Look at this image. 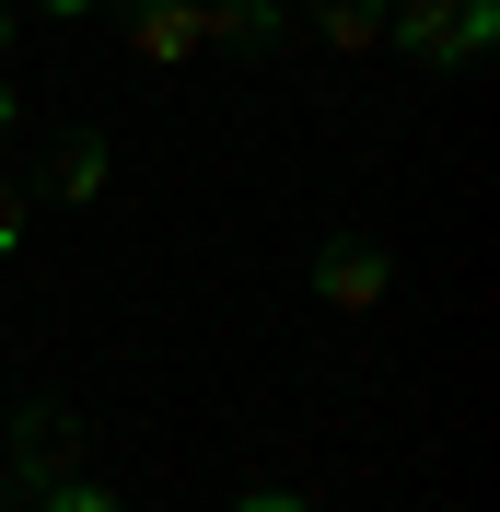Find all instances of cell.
Instances as JSON below:
<instances>
[{
    "mask_svg": "<svg viewBox=\"0 0 500 512\" xmlns=\"http://www.w3.org/2000/svg\"><path fill=\"white\" fill-rule=\"evenodd\" d=\"M35 12H82V0H35Z\"/></svg>",
    "mask_w": 500,
    "mask_h": 512,
    "instance_id": "12",
    "label": "cell"
},
{
    "mask_svg": "<svg viewBox=\"0 0 500 512\" xmlns=\"http://www.w3.org/2000/svg\"><path fill=\"white\" fill-rule=\"evenodd\" d=\"M0 245H24V198L12 187H0Z\"/></svg>",
    "mask_w": 500,
    "mask_h": 512,
    "instance_id": "10",
    "label": "cell"
},
{
    "mask_svg": "<svg viewBox=\"0 0 500 512\" xmlns=\"http://www.w3.org/2000/svg\"><path fill=\"white\" fill-rule=\"evenodd\" d=\"M128 12H140V0H128Z\"/></svg>",
    "mask_w": 500,
    "mask_h": 512,
    "instance_id": "14",
    "label": "cell"
},
{
    "mask_svg": "<svg viewBox=\"0 0 500 512\" xmlns=\"http://www.w3.org/2000/svg\"><path fill=\"white\" fill-rule=\"evenodd\" d=\"M384 280H396V268H384V245H361V233L314 245V291H326L338 315H373V303H384Z\"/></svg>",
    "mask_w": 500,
    "mask_h": 512,
    "instance_id": "2",
    "label": "cell"
},
{
    "mask_svg": "<svg viewBox=\"0 0 500 512\" xmlns=\"http://www.w3.org/2000/svg\"><path fill=\"white\" fill-rule=\"evenodd\" d=\"M0 47H12V0H0Z\"/></svg>",
    "mask_w": 500,
    "mask_h": 512,
    "instance_id": "11",
    "label": "cell"
},
{
    "mask_svg": "<svg viewBox=\"0 0 500 512\" xmlns=\"http://www.w3.org/2000/svg\"><path fill=\"white\" fill-rule=\"evenodd\" d=\"M198 24H210V47H268L280 35V0H210Z\"/></svg>",
    "mask_w": 500,
    "mask_h": 512,
    "instance_id": "5",
    "label": "cell"
},
{
    "mask_svg": "<svg viewBox=\"0 0 500 512\" xmlns=\"http://www.w3.org/2000/svg\"><path fill=\"white\" fill-rule=\"evenodd\" d=\"M314 24H326V47H338V59H361V47H384V0H326Z\"/></svg>",
    "mask_w": 500,
    "mask_h": 512,
    "instance_id": "7",
    "label": "cell"
},
{
    "mask_svg": "<svg viewBox=\"0 0 500 512\" xmlns=\"http://www.w3.org/2000/svg\"><path fill=\"white\" fill-rule=\"evenodd\" d=\"M384 47L419 70H477L500 47V0H384Z\"/></svg>",
    "mask_w": 500,
    "mask_h": 512,
    "instance_id": "1",
    "label": "cell"
},
{
    "mask_svg": "<svg viewBox=\"0 0 500 512\" xmlns=\"http://www.w3.org/2000/svg\"><path fill=\"white\" fill-rule=\"evenodd\" d=\"M233 512H314V501H303V489H245Z\"/></svg>",
    "mask_w": 500,
    "mask_h": 512,
    "instance_id": "9",
    "label": "cell"
},
{
    "mask_svg": "<svg viewBox=\"0 0 500 512\" xmlns=\"http://www.w3.org/2000/svg\"><path fill=\"white\" fill-rule=\"evenodd\" d=\"M0 128H12V94H0Z\"/></svg>",
    "mask_w": 500,
    "mask_h": 512,
    "instance_id": "13",
    "label": "cell"
},
{
    "mask_svg": "<svg viewBox=\"0 0 500 512\" xmlns=\"http://www.w3.org/2000/svg\"><path fill=\"white\" fill-rule=\"evenodd\" d=\"M35 512H117V501H105V489H82V478H47V489H35Z\"/></svg>",
    "mask_w": 500,
    "mask_h": 512,
    "instance_id": "8",
    "label": "cell"
},
{
    "mask_svg": "<svg viewBox=\"0 0 500 512\" xmlns=\"http://www.w3.org/2000/svg\"><path fill=\"white\" fill-rule=\"evenodd\" d=\"M47 187H59V198H94L105 187V140H94V128H70L59 152H47Z\"/></svg>",
    "mask_w": 500,
    "mask_h": 512,
    "instance_id": "6",
    "label": "cell"
},
{
    "mask_svg": "<svg viewBox=\"0 0 500 512\" xmlns=\"http://www.w3.org/2000/svg\"><path fill=\"white\" fill-rule=\"evenodd\" d=\"M128 47H140L152 70H175V59L210 47V24H198V0H140V12H128Z\"/></svg>",
    "mask_w": 500,
    "mask_h": 512,
    "instance_id": "4",
    "label": "cell"
},
{
    "mask_svg": "<svg viewBox=\"0 0 500 512\" xmlns=\"http://www.w3.org/2000/svg\"><path fill=\"white\" fill-rule=\"evenodd\" d=\"M12 466H24V478H0V489H47V478H70V466H82V419H70V408H24Z\"/></svg>",
    "mask_w": 500,
    "mask_h": 512,
    "instance_id": "3",
    "label": "cell"
}]
</instances>
